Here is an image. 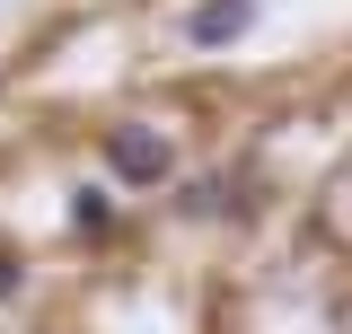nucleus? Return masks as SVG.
<instances>
[{"label":"nucleus","instance_id":"f03ea898","mask_svg":"<svg viewBox=\"0 0 352 334\" xmlns=\"http://www.w3.org/2000/svg\"><path fill=\"white\" fill-rule=\"evenodd\" d=\"M256 18H264V0H194V9H185V44H194V53H229Z\"/></svg>","mask_w":352,"mask_h":334},{"label":"nucleus","instance_id":"f257e3e1","mask_svg":"<svg viewBox=\"0 0 352 334\" xmlns=\"http://www.w3.org/2000/svg\"><path fill=\"white\" fill-rule=\"evenodd\" d=\"M97 150H106V176H115V185H141V194L176 176V141H168V132H150V124H106Z\"/></svg>","mask_w":352,"mask_h":334},{"label":"nucleus","instance_id":"7ed1b4c3","mask_svg":"<svg viewBox=\"0 0 352 334\" xmlns=\"http://www.w3.org/2000/svg\"><path fill=\"white\" fill-rule=\"evenodd\" d=\"M71 229H80V238H106V229H115V203H106V185H80V194H71Z\"/></svg>","mask_w":352,"mask_h":334},{"label":"nucleus","instance_id":"20e7f679","mask_svg":"<svg viewBox=\"0 0 352 334\" xmlns=\"http://www.w3.org/2000/svg\"><path fill=\"white\" fill-rule=\"evenodd\" d=\"M18 291H27V273H18V264L0 255V299H18Z\"/></svg>","mask_w":352,"mask_h":334}]
</instances>
